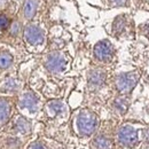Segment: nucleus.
Returning <instances> with one entry per match:
<instances>
[{
  "label": "nucleus",
  "instance_id": "f257e3e1",
  "mask_svg": "<svg viewBox=\"0 0 149 149\" xmlns=\"http://www.w3.org/2000/svg\"><path fill=\"white\" fill-rule=\"evenodd\" d=\"M97 125V119L95 115L90 111H83L77 118V127L83 135L92 134Z\"/></svg>",
  "mask_w": 149,
  "mask_h": 149
},
{
  "label": "nucleus",
  "instance_id": "f03ea898",
  "mask_svg": "<svg viewBox=\"0 0 149 149\" xmlns=\"http://www.w3.org/2000/svg\"><path fill=\"white\" fill-rule=\"evenodd\" d=\"M139 80L138 72H127L117 77L116 79V87L120 93H129L133 90L135 84Z\"/></svg>",
  "mask_w": 149,
  "mask_h": 149
},
{
  "label": "nucleus",
  "instance_id": "7ed1b4c3",
  "mask_svg": "<svg viewBox=\"0 0 149 149\" xmlns=\"http://www.w3.org/2000/svg\"><path fill=\"white\" fill-rule=\"evenodd\" d=\"M118 140L123 146L126 147H135L139 143L138 133L130 125H125L118 131Z\"/></svg>",
  "mask_w": 149,
  "mask_h": 149
},
{
  "label": "nucleus",
  "instance_id": "20e7f679",
  "mask_svg": "<svg viewBox=\"0 0 149 149\" xmlns=\"http://www.w3.org/2000/svg\"><path fill=\"white\" fill-rule=\"evenodd\" d=\"M94 55L97 60L107 62L109 60H111L113 55V47L112 45L107 41V40H102L100 42H97L94 47Z\"/></svg>",
  "mask_w": 149,
  "mask_h": 149
},
{
  "label": "nucleus",
  "instance_id": "39448f33",
  "mask_svg": "<svg viewBox=\"0 0 149 149\" xmlns=\"http://www.w3.org/2000/svg\"><path fill=\"white\" fill-rule=\"evenodd\" d=\"M24 37L28 40L29 44L31 45H38V44H41L42 40H44V35H42V31L35 25H29L25 28L24 30Z\"/></svg>",
  "mask_w": 149,
  "mask_h": 149
},
{
  "label": "nucleus",
  "instance_id": "423d86ee",
  "mask_svg": "<svg viewBox=\"0 0 149 149\" xmlns=\"http://www.w3.org/2000/svg\"><path fill=\"white\" fill-rule=\"evenodd\" d=\"M65 67V60L64 57L61 55V54H52V55L48 56L47 61H46V68L49 70V71H53V72H58V71H62Z\"/></svg>",
  "mask_w": 149,
  "mask_h": 149
},
{
  "label": "nucleus",
  "instance_id": "0eeeda50",
  "mask_svg": "<svg viewBox=\"0 0 149 149\" xmlns=\"http://www.w3.org/2000/svg\"><path fill=\"white\" fill-rule=\"evenodd\" d=\"M21 107L25 108V109H29V110H36L38 104V99L31 93H26L24 94L22 97H21Z\"/></svg>",
  "mask_w": 149,
  "mask_h": 149
},
{
  "label": "nucleus",
  "instance_id": "6e6552de",
  "mask_svg": "<svg viewBox=\"0 0 149 149\" xmlns=\"http://www.w3.org/2000/svg\"><path fill=\"white\" fill-rule=\"evenodd\" d=\"M104 79L106 74L102 70H93L88 77V81L92 86H101L104 83Z\"/></svg>",
  "mask_w": 149,
  "mask_h": 149
},
{
  "label": "nucleus",
  "instance_id": "1a4fd4ad",
  "mask_svg": "<svg viewBox=\"0 0 149 149\" xmlns=\"http://www.w3.org/2000/svg\"><path fill=\"white\" fill-rule=\"evenodd\" d=\"M93 145L96 149H111L112 147L110 139H108L104 135H99L97 138H95Z\"/></svg>",
  "mask_w": 149,
  "mask_h": 149
},
{
  "label": "nucleus",
  "instance_id": "9d476101",
  "mask_svg": "<svg viewBox=\"0 0 149 149\" xmlns=\"http://www.w3.org/2000/svg\"><path fill=\"white\" fill-rule=\"evenodd\" d=\"M9 113H10L9 103L6 100L0 99V123L6 122L8 119V117H9Z\"/></svg>",
  "mask_w": 149,
  "mask_h": 149
},
{
  "label": "nucleus",
  "instance_id": "9b49d317",
  "mask_svg": "<svg viewBox=\"0 0 149 149\" xmlns=\"http://www.w3.org/2000/svg\"><path fill=\"white\" fill-rule=\"evenodd\" d=\"M36 9H37V5L33 0H28L24 5V16L26 19H31L33 17L35 13H36Z\"/></svg>",
  "mask_w": 149,
  "mask_h": 149
},
{
  "label": "nucleus",
  "instance_id": "f8f14e48",
  "mask_svg": "<svg viewBox=\"0 0 149 149\" xmlns=\"http://www.w3.org/2000/svg\"><path fill=\"white\" fill-rule=\"evenodd\" d=\"M13 62V56L7 52H2L0 53V68L1 69H6L8 68Z\"/></svg>",
  "mask_w": 149,
  "mask_h": 149
},
{
  "label": "nucleus",
  "instance_id": "ddd939ff",
  "mask_svg": "<svg viewBox=\"0 0 149 149\" xmlns=\"http://www.w3.org/2000/svg\"><path fill=\"white\" fill-rule=\"evenodd\" d=\"M126 25V19L124 16H119L115 19V23H113V31L115 33H120L123 32L124 28Z\"/></svg>",
  "mask_w": 149,
  "mask_h": 149
},
{
  "label": "nucleus",
  "instance_id": "4468645a",
  "mask_svg": "<svg viewBox=\"0 0 149 149\" xmlns=\"http://www.w3.org/2000/svg\"><path fill=\"white\" fill-rule=\"evenodd\" d=\"M115 107L119 112H125L129 107V100H126L125 97H118L115 101Z\"/></svg>",
  "mask_w": 149,
  "mask_h": 149
},
{
  "label": "nucleus",
  "instance_id": "2eb2a0df",
  "mask_svg": "<svg viewBox=\"0 0 149 149\" xmlns=\"http://www.w3.org/2000/svg\"><path fill=\"white\" fill-rule=\"evenodd\" d=\"M16 129L22 133H26L30 131V124L24 118H19V120L16 122Z\"/></svg>",
  "mask_w": 149,
  "mask_h": 149
},
{
  "label": "nucleus",
  "instance_id": "dca6fc26",
  "mask_svg": "<svg viewBox=\"0 0 149 149\" xmlns=\"http://www.w3.org/2000/svg\"><path fill=\"white\" fill-rule=\"evenodd\" d=\"M48 107H49L54 112L57 113V112H60L62 110V107H63V106H62V103L58 102V101H53V102H51V103L48 104Z\"/></svg>",
  "mask_w": 149,
  "mask_h": 149
},
{
  "label": "nucleus",
  "instance_id": "f3484780",
  "mask_svg": "<svg viewBox=\"0 0 149 149\" xmlns=\"http://www.w3.org/2000/svg\"><path fill=\"white\" fill-rule=\"evenodd\" d=\"M8 24H9L8 19L6 16H3V15H0V30L6 29L8 26Z\"/></svg>",
  "mask_w": 149,
  "mask_h": 149
},
{
  "label": "nucleus",
  "instance_id": "a211bd4d",
  "mask_svg": "<svg viewBox=\"0 0 149 149\" xmlns=\"http://www.w3.org/2000/svg\"><path fill=\"white\" fill-rule=\"evenodd\" d=\"M143 140H145V142L149 146V129L143 131Z\"/></svg>",
  "mask_w": 149,
  "mask_h": 149
},
{
  "label": "nucleus",
  "instance_id": "6ab92c4d",
  "mask_svg": "<svg viewBox=\"0 0 149 149\" xmlns=\"http://www.w3.org/2000/svg\"><path fill=\"white\" fill-rule=\"evenodd\" d=\"M127 0H110V2L115 3V5H118V6H123L126 3Z\"/></svg>",
  "mask_w": 149,
  "mask_h": 149
},
{
  "label": "nucleus",
  "instance_id": "aec40b11",
  "mask_svg": "<svg viewBox=\"0 0 149 149\" xmlns=\"http://www.w3.org/2000/svg\"><path fill=\"white\" fill-rule=\"evenodd\" d=\"M29 149H45L41 145H39V143H33V145H31Z\"/></svg>",
  "mask_w": 149,
  "mask_h": 149
},
{
  "label": "nucleus",
  "instance_id": "412c9836",
  "mask_svg": "<svg viewBox=\"0 0 149 149\" xmlns=\"http://www.w3.org/2000/svg\"><path fill=\"white\" fill-rule=\"evenodd\" d=\"M143 29H145V33H146L147 36H149V23H148V24H146V25L143 26Z\"/></svg>",
  "mask_w": 149,
  "mask_h": 149
}]
</instances>
